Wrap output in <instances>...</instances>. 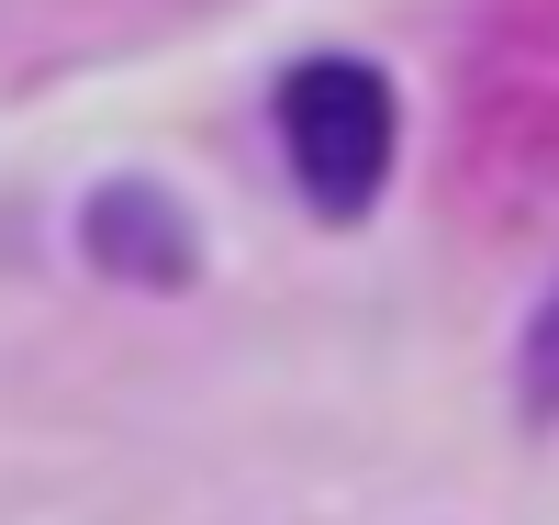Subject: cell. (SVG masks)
<instances>
[{"mask_svg":"<svg viewBox=\"0 0 559 525\" xmlns=\"http://www.w3.org/2000/svg\"><path fill=\"white\" fill-rule=\"evenodd\" d=\"M280 157L324 224H358L392 179V79L358 57H302L280 79Z\"/></svg>","mask_w":559,"mask_h":525,"instance_id":"obj_1","label":"cell"},{"mask_svg":"<svg viewBox=\"0 0 559 525\" xmlns=\"http://www.w3.org/2000/svg\"><path fill=\"white\" fill-rule=\"evenodd\" d=\"M526 414H559V291L526 324Z\"/></svg>","mask_w":559,"mask_h":525,"instance_id":"obj_2","label":"cell"}]
</instances>
